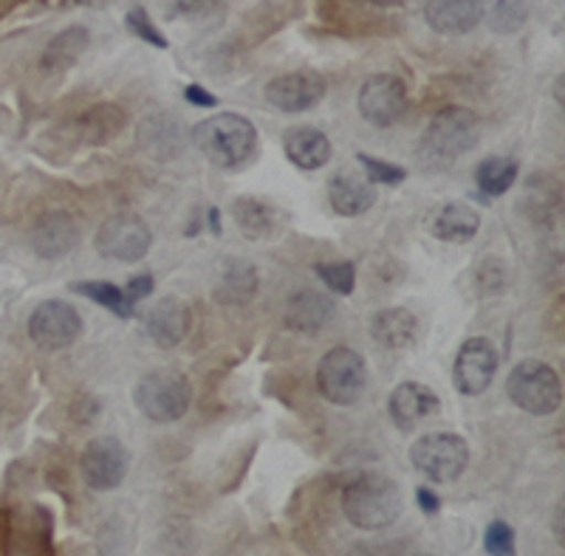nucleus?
<instances>
[{"instance_id":"f257e3e1","label":"nucleus","mask_w":565,"mask_h":556,"mask_svg":"<svg viewBox=\"0 0 565 556\" xmlns=\"http://www.w3.org/2000/svg\"><path fill=\"white\" fill-rule=\"evenodd\" d=\"M402 489L382 474H360L342 492L345 520L360 531H380L402 514Z\"/></svg>"},{"instance_id":"f03ea898","label":"nucleus","mask_w":565,"mask_h":556,"mask_svg":"<svg viewBox=\"0 0 565 556\" xmlns=\"http://www.w3.org/2000/svg\"><path fill=\"white\" fill-rule=\"evenodd\" d=\"M478 139H481V119H478L476 110L463 108V105H450V108L438 110L424 130L418 159L433 167L452 164L476 148Z\"/></svg>"},{"instance_id":"7ed1b4c3","label":"nucleus","mask_w":565,"mask_h":556,"mask_svg":"<svg viewBox=\"0 0 565 556\" xmlns=\"http://www.w3.org/2000/svg\"><path fill=\"white\" fill-rule=\"evenodd\" d=\"M193 139L201 153L215 167L235 170L244 167L252 159L257 148V130L255 125L241 114H215L193 130Z\"/></svg>"},{"instance_id":"20e7f679","label":"nucleus","mask_w":565,"mask_h":556,"mask_svg":"<svg viewBox=\"0 0 565 556\" xmlns=\"http://www.w3.org/2000/svg\"><path fill=\"white\" fill-rule=\"evenodd\" d=\"M507 393L514 407H521L529 416H552L563 404V382L557 371L540 359H523L512 367Z\"/></svg>"},{"instance_id":"39448f33","label":"nucleus","mask_w":565,"mask_h":556,"mask_svg":"<svg viewBox=\"0 0 565 556\" xmlns=\"http://www.w3.org/2000/svg\"><path fill=\"white\" fill-rule=\"evenodd\" d=\"M190 398H193L190 382L175 371H153L141 376L134 387L136 409L156 424H173L184 418Z\"/></svg>"},{"instance_id":"423d86ee","label":"nucleus","mask_w":565,"mask_h":556,"mask_svg":"<svg viewBox=\"0 0 565 556\" xmlns=\"http://www.w3.org/2000/svg\"><path fill=\"white\" fill-rule=\"evenodd\" d=\"M367 384V365L365 359L353 348H331L326 356L320 359L317 367V387H320L322 398H328L337 407H351L362 398Z\"/></svg>"},{"instance_id":"0eeeda50","label":"nucleus","mask_w":565,"mask_h":556,"mask_svg":"<svg viewBox=\"0 0 565 556\" xmlns=\"http://www.w3.org/2000/svg\"><path fill=\"white\" fill-rule=\"evenodd\" d=\"M411 461L433 483H452L469 463V443L458 432H427L411 447Z\"/></svg>"},{"instance_id":"6e6552de","label":"nucleus","mask_w":565,"mask_h":556,"mask_svg":"<svg viewBox=\"0 0 565 556\" xmlns=\"http://www.w3.org/2000/svg\"><path fill=\"white\" fill-rule=\"evenodd\" d=\"M130 467V452L119 438L103 435L85 443L79 455V472L94 492H114L125 480Z\"/></svg>"},{"instance_id":"1a4fd4ad","label":"nucleus","mask_w":565,"mask_h":556,"mask_svg":"<svg viewBox=\"0 0 565 556\" xmlns=\"http://www.w3.org/2000/svg\"><path fill=\"white\" fill-rule=\"evenodd\" d=\"M153 246V235L145 217L119 212L108 217L97 229V252L108 260L119 263H139Z\"/></svg>"},{"instance_id":"9d476101","label":"nucleus","mask_w":565,"mask_h":556,"mask_svg":"<svg viewBox=\"0 0 565 556\" xmlns=\"http://www.w3.org/2000/svg\"><path fill=\"white\" fill-rule=\"evenodd\" d=\"M83 333V317L63 300H45L29 317V340L40 351H63L74 345Z\"/></svg>"},{"instance_id":"9b49d317","label":"nucleus","mask_w":565,"mask_h":556,"mask_svg":"<svg viewBox=\"0 0 565 556\" xmlns=\"http://www.w3.org/2000/svg\"><path fill=\"white\" fill-rule=\"evenodd\" d=\"M407 110V88L396 74H373L360 88V114L376 128H391Z\"/></svg>"},{"instance_id":"f8f14e48","label":"nucleus","mask_w":565,"mask_h":556,"mask_svg":"<svg viewBox=\"0 0 565 556\" xmlns=\"http://www.w3.org/2000/svg\"><path fill=\"white\" fill-rule=\"evenodd\" d=\"M494 373H498V351L483 336H472L461 345L456 356V367H452V382L461 396H481L492 384Z\"/></svg>"},{"instance_id":"ddd939ff","label":"nucleus","mask_w":565,"mask_h":556,"mask_svg":"<svg viewBox=\"0 0 565 556\" xmlns=\"http://www.w3.org/2000/svg\"><path fill=\"white\" fill-rule=\"evenodd\" d=\"M326 96V79L317 71H289L266 85V99L282 114H306Z\"/></svg>"},{"instance_id":"4468645a","label":"nucleus","mask_w":565,"mask_h":556,"mask_svg":"<svg viewBox=\"0 0 565 556\" xmlns=\"http://www.w3.org/2000/svg\"><path fill=\"white\" fill-rule=\"evenodd\" d=\"M79 244V224L68 212H45L32 226V249L43 260H60L68 252L77 249Z\"/></svg>"},{"instance_id":"2eb2a0df","label":"nucleus","mask_w":565,"mask_h":556,"mask_svg":"<svg viewBox=\"0 0 565 556\" xmlns=\"http://www.w3.org/2000/svg\"><path fill=\"white\" fill-rule=\"evenodd\" d=\"M438 407H441V398L436 396V391L418 382H402L387 402V413L402 432H413L424 418L438 413Z\"/></svg>"},{"instance_id":"dca6fc26","label":"nucleus","mask_w":565,"mask_h":556,"mask_svg":"<svg viewBox=\"0 0 565 556\" xmlns=\"http://www.w3.org/2000/svg\"><path fill=\"white\" fill-rule=\"evenodd\" d=\"M483 9V0H427L424 18L433 32L444 38H461L481 23Z\"/></svg>"},{"instance_id":"f3484780","label":"nucleus","mask_w":565,"mask_h":556,"mask_svg":"<svg viewBox=\"0 0 565 556\" xmlns=\"http://www.w3.org/2000/svg\"><path fill=\"white\" fill-rule=\"evenodd\" d=\"M331 313H334V302L328 300L326 295H320V291H315V288H302V291H295L289 302H286L282 322H286L289 331L302 333V336H315L331 320Z\"/></svg>"},{"instance_id":"a211bd4d","label":"nucleus","mask_w":565,"mask_h":556,"mask_svg":"<svg viewBox=\"0 0 565 556\" xmlns=\"http://www.w3.org/2000/svg\"><path fill=\"white\" fill-rule=\"evenodd\" d=\"M328 201H331V210L337 215L356 217L371 210L373 201H376V190L356 170H342L328 181Z\"/></svg>"},{"instance_id":"6ab92c4d","label":"nucleus","mask_w":565,"mask_h":556,"mask_svg":"<svg viewBox=\"0 0 565 556\" xmlns=\"http://www.w3.org/2000/svg\"><path fill=\"white\" fill-rule=\"evenodd\" d=\"M282 150H286V159L291 161L300 170H320L331 161V141L322 130L309 128V125H295L282 133Z\"/></svg>"},{"instance_id":"aec40b11","label":"nucleus","mask_w":565,"mask_h":556,"mask_svg":"<svg viewBox=\"0 0 565 556\" xmlns=\"http://www.w3.org/2000/svg\"><path fill=\"white\" fill-rule=\"evenodd\" d=\"M190 322H193V317H190L186 302H181L179 297H164V300H159L150 308L145 325H148L150 340L156 345L175 348L184 340L186 331H190Z\"/></svg>"},{"instance_id":"412c9836","label":"nucleus","mask_w":565,"mask_h":556,"mask_svg":"<svg viewBox=\"0 0 565 556\" xmlns=\"http://www.w3.org/2000/svg\"><path fill=\"white\" fill-rule=\"evenodd\" d=\"M371 336L385 351H405L418 340V317L407 308H385L371 317Z\"/></svg>"},{"instance_id":"4be33fe9","label":"nucleus","mask_w":565,"mask_h":556,"mask_svg":"<svg viewBox=\"0 0 565 556\" xmlns=\"http://www.w3.org/2000/svg\"><path fill=\"white\" fill-rule=\"evenodd\" d=\"M125 122H128V114L119 105L103 103L88 108L83 116H77L74 130H77V139L83 145L99 148V145H108L110 139H116L119 130L125 128Z\"/></svg>"},{"instance_id":"5701e85b","label":"nucleus","mask_w":565,"mask_h":556,"mask_svg":"<svg viewBox=\"0 0 565 556\" xmlns=\"http://www.w3.org/2000/svg\"><path fill=\"white\" fill-rule=\"evenodd\" d=\"M90 45V34L85 26H68L57 34V38L49 40V45L43 49V57H40V68L49 71V74H65L68 68L79 63Z\"/></svg>"},{"instance_id":"b1692460","label":"nucleus","mask_w":565,"mask_h":556,"mask_svg":"<svg viewBox=\"0 0 565 556\" xmlns=\"http://www.w3.org/2000/svg\"><path fill=\"white\" fill-rule=\"evenodd\" d=\"M430 229L444 244H469L481 229V215L467 204H447L433 215Z\"/></svg>"},{"instance_id":"393cba45","label":"nucleus","mask_w":565,"mask_h":556,"mask_svg":"<svg viewBox=\"0 0 565 556\" xmlns=\"http://www.w3.org/2000/svg\"><path fill=\"white\" fill-rule=\"evenodd\" d=\"M232 215L246 240H264L277 229V210L264 199L244 195L232 204Z\"/></svg>"},{"instance_id":"a878e982","label":"nucleus","mask_w":565,"mask_h":556,"mask_svg":"<svg viewBox=\"0 0 565 556\" xmlns=\"http://www.w3.org/2000/svg\"><path fill=\"white\" fill-rule=\"evenodd\" d=\"M257 295V269L246 260L224 263L218 282V300L226 306H244Z\"/></svg>"},{"instance_id":"bb28decb","label":"nucleus","mask_w":565,"mask_h":556,"mask_svg":"<svg viewBox=\"0 0 565 556\" xmlns=\"http://www.w3.org/2000/svg\"><path fill=\"white\" fill-rule=\"evenodd\" d=\"M71 291H77V295L88 297L90 302H97V306L108 308L110 313L116 317H122V320H130L134 317V302L125 297V291L114 282H105V280H90V282H74Z\"/></svg>"},{"instance_id":"cd10ccee","label":"nucleus","mask_w":565,"mask_h":556,"mask_svg":"<svg viewBox=\"0 0 565 556\" xmlns=\"http://www.w3.org/2000/svg\"><path fill=\"white\" fill-rule=\"evenodd\" d=\"M483 18L494 34L521 32L529 20V0H492L489 9H483Z\"/></svg>"},{"instance_id":"c85d7f7f","label":"nucleus","mask_w":565,"mask_h":556,"mask_svg":"<svg viewBox=\"0 0 565 556\" xmlns=\"http://www.w3.org/2000/svg\"><path fill=\"white\" fill-rule=\"evenodd\" d=\"M514 179H518V161L503 159V156H492L478 167V186L489 199H498V195L509 192Z\"/></svg>"},{"instance_id":"c756f323","label":"nucleus","mask_w":565,"mask_h":556,"mask_svg":"<svg viewBox=\"0 0 565 556\" xmlns=\"http://www.w3.org/2000/svg\"><path fill=\"white\" fill-rule=\"evenodd\" d=\"M315 271L320 275V280L340 297H348L353 291V286H356V269H353V263L348 260L317 263Z\"/></svg>"},{"instance_id":"7c9ffc66","label":"nucleus","mask_w":565,"mask_h":556,"mask_svg":"<svg viewBox=\"0 0 565 556\" xmlns=\"http://www.w3.org/2000/svg\"><path fill=\"white\" fill-rule=\"evenodd\" d=\"M356 159H360V164L365 167V175H367V181H371L373 186H376V184L396 186V184H402V181L407 179L405 167L393 164V161L376 159V156H367V153H360Z\"/></svg>"},{"instance_id":"2f4dec72","label":"nucleus","mask_w":565,"mask_h":556,"mask_svg":"<svg viewBox=\"0 0 565 556\" xmlns=\"http://www.w3.org/2000/svg\"><path fill=\"white\" fill-rule=\"evenodd\" d=\"M483 550L489 556H518V545H514V528L503 520H492L483 534Z\"/></svg>"},{"instance_id":"473e14b6","label":"nucleus","mask_w":565,"mask_h":556,"mask_svg":"<svg viewBox=\"0 0 565 556\" xmlns=\"http://www.w3.org/2000/svg\"><path fill=\"white\" fill-rule=\"evenodd\" d=\"M476 286L478 295H501L503 288L509 286V271L501 260H483L476 271Z\"/></svg>"},{"instance_id":"72a5a7b5","label":"nucleus","mask_w":565,"mask_h":556,"mask_svg":"<svg viewBox=\"0 0 565 556\" xmlns=\"http://www.w3.org/2000/svg\"><path fill=\"white\" fill-rule=\"evenodd\" d=\"M125 23H128L130 32L136 34L139 40H145L148 45H153V49H168V38L159 32V26H156L153 20H150V14L145 12L141 7H134L128 12V18H125Z\"/></svg>"},{"instance_id":"f704fd0d","label":"nucleus","mask_w":565,"mask_h":556,"mask_svg":"<svg viewBox=\"0 0 565 556\" xmlns=\"http://www.w3.org/2000/svg\"><path fill=\"white\" fill-rule=\"evenodd\" d=\"M153 295V277L150 275H139V277H130L128 282V291H125V297H128L130 302L136 300H145V297Z\"/></svg>"},{"instance_id":"c9c22d12","label":"nucleus","mask_w":565,"mask_h":556,"mask_svg":"<svg viewBox=\"0 0 565 556\" xmlns=\"http://www.w3.org/2000/svg\"><path fill=\"white\" fill-rule=\"evenodd\" d=\"M184 96L193 105H201V108H215V103H218V99H215V94L204 90V88H201V85H186Z\"/></svg>"},{"instance_id":"e433bc0d","label":"nucleus","mask_w":565,"mask_h":556,"mask_svg":"<svg viewBox=\"0 0 565 556\" xmlns=\"http://www.w3.org/2000/svg\"><path fill=\"white\" fill-rule=\"evenodd\" d=\"M416 500H418V505H422L424 514H438V512H441V500H438V494L433 492V489L422 487L416 492Z\"/></svg>"},{"instance_id":"4c0bfd02","label":"nucleus","mask_w":565,"mask_h":556,"mask_svg":"<svg viewBox=\"0 0 565 556\" xmlns=\"http://www.w3.org/2000/svg\"><path fill=\"white\" fill-rule=\"evenodd\" d=\"M373 7H382V9H393V7H405L407 0H367Z\"/></svg>"},{"instance_id":"58836bf2","label":"nucleus","mask_w":565,"mask_h":556,"mask_svg":"<svg viewBox=\"0 0 565 556\" xmlns=\"http://www.w3.org/2000/svg\"><path fill=\"white\" fill-rule=\"evenodd\" d=\"M210 226L215 232H221V224H218V210H210Z\"/></svg>"},{"instance_id":"ea45409f","label":"nucleus","mask_w":565,"mask_h":556,"mask_svg":"<svg viewBox=\"0 0 565 556\" xmlns=\"http://www.w3.org/2000/svg\"><path fill=\"white\" fill-rule=\"evenodd\" d=\"M0 407H3V393H0Z\"/></svg>"}]
</instances>
